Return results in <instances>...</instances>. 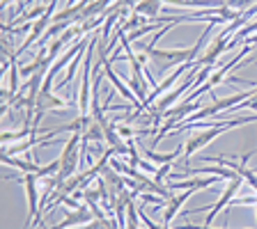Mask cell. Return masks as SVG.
<instances>
[{
  "label": "cell",
  "mask_w": 257,
  "mask_h": 229,
  "mask_svg": "<svg viewBox=\"0 0 257 229\" xmlns=\"http://www.w3.org/2000/svg\"><path fill=\"white\" fill-rule=\"evenodd\" d=\"M76 5V0H67V7H74Z\"/></svg>",
  "instance_id": "obj_14"
},
{
  "label": "cell",
  "mask_w": 257,
  "mask_h": 229,
  "mask_svg": "<svg viewBox=\"0 0 257 229\" xmlns=\"http://www.w3.org/2000/svg\"><path fill=\"white\" fill-rule=\"evenodd\" d=\"M211 28H214V23H209L207 30L200 35V39L195 42V46L191 48H177V51H161V48H143V53L147 55V58L152 60V62L159 67L161 74H166L168 67H182V64L186 62H198L200 58V51H202V46L207 44L209 35H211Z\"/></svg>",
  "instance_id": "obj_1"
},
{
  "label": "cell",
  "mask_w": 257,
  "mask_h": 229,
  "mask_svg": "<svg viewBox=\"0 0 257 229\" xmlns=\"http://www.w3.org/2000/svg\"><path fill=\"white\" fill-rule=\"evenodd\" d=\"M170 172H172V163H163V165H161L159 170H156L154 181H156V183H163V181H166V176L170 174Z\"/></svg>",
  "instance_id": "obj_11"
},
{
  "label": "cell",
  "mask_w": 257,
  "mask_h": 229,
  "mask_svg": "<svg viewBox=\"0 0 257 229\" xmlns=\"http://www.w3.org/2000/svg\"><path fill=\"white\" fill-rule=\"evenodd\" d=\"M220 181V176H214V174H209V176H204V174H195V176H191V179H184V181H172L170 186V190L172 188H191V190H200V188H209V186H214V183H218Z\"/></svg>",
  "instance_id": "obj_7"
},
{
  "label": "cell",
  "mask_w": 257,
  "mask_h": 229,
  "mask_svg": "<svg viewBox=\"0 0 257 229\" xmlns=\"http://www.w3.org/2000/svg\"><path fill=\"white\" fill-rule=\"evenodd\" d=\"M177 229H214V227H209V224H193V222H184V224H179Z\"/></svg>",
  "instance_id": "obj_13"
},
{
  "label": "cell",
  "mask_w": 257,
  "mask_h": 229,
  "mask_svg": "<svg viewBox=\"0 0 257 229\" xmlns=\"http://www.w3.org/2000/svg\"><path fill=\"white\" fill-rule=\"evenodd\" d=\"M252 170H255V172H257V167H252Z\"/></svg>",
  "instance_id": "obj_15"
},
{
  "label": "cell",
  "mask_w": 257,
  "mask_h": 229,
  "mask_svg": "<svg viewBox=\"0 0 257 229\" xmlns=\"http://www.w3.org/2000/svg\"><path fill=\"white\" fill-rule=\"evenodd\" d=\"M103 74H106V78L112 83V87H115V90H117L119 94H122L124 99H126V101H131V106H134V110H136V108H140V106H143V103H140L138 99H136V94H134V92H131V87H126V85H124V83H122V78H119V76L115 74V71H112V62H110V58H108L106 62H103Z\"/></svg>",
  "instance_id": "obj_6"
},
{
  "label": "cell",
  "mask_w": 257,
  "mask_h": 229,
  "mask_svg": "<svg viewBox=\"0 0 257 229\" xmlns=\"http://www.w3.org/2000/svg\"><path fill=\"white\" fill-rule=\"evenodd\" d=\"M243 183H246V181H243L241 176H236V179H232V181L227 183V188H225V192L218 197V202L211 204V208H209V215H207V220H204V224H211V222H214V218L220 213V211H223V208L230 206V202L236 197L239 188H243Z\"/></svg>",
  "instance_id": "obj_4"
},
{
  "label": "cell",
  "mask_w": 257,
  "mask_h": 229,
  "mask_svg": "<svg viewBox=\"0 0 257 229\" xmlns=\"http://www.w3.org/2000/svg\"><path fill=\"white\" fill-rule=\"evenodd\" d=\"M159 12H161V0H140L138 5L134 7V14L140 16H147V19H159Z\"/></svg>",
  "instance_id": "obj_9"
},
{
  "label": "cell",
  "mask_w": 257,
  "mask_h": 229,
  "mask_svg": "<svg viewBox=\"0 0 257 229\" xmlns=\"http://www.w3.org/2000/svg\"><path fill=\"white\" fill-rule=\"evenodd\" d=\"M225 3H227V7H232L236 12H246L248 7L255 5V0H225Z\"/></svg>",
  "instance_id": "obj_10"
},
{
  "label": "cell",
  "mask_w": 257,
  "mask_h": 229,
  "mask_svg": "<svg viewBox=\"0 0 257 229\" xmlns=\"http://www.w3.org/2000/svg\"><path fill=\"white\" fill-rule=\"evenodd\" d=\"M138 167H140V170H145V172H150V174H156V170H159V167H154L152 163H145V160H140Z\"/></svg>",
  "instance_id": "obj_12"
},
{
  "label": "cell",
  "mask_w": 257,
  "mask_h": 229,
  "mask_svg": "<svg viewBox=\"0 0 257 229\" xmlns=\"http://www.w3.org/2000/svg\"><path fill=\"white\" fill-rule=\"evenodd\" d=\"M94 218V213H92V208L87 206V204H80L78 208H74L71 213L64 215V220L60 224H55V227H48V229H69V227H76V224H85V222H92Z\"/></svg>",
  "instance_id": "obj_5"
},
{
  "label": "cell",
  "mask_w": 257,
  "mask_h": 229,
  "mask_svg": "<svg viewBox=\"0 0 257 229\" xmlns=\"http://www.w3.org/2000/svg\"><path fill=\"white\" fill-rule=\"evenodd\" d=\"M37 179L39 176L37 174H23V176H16L14 181H19V183H23L26 186V195H28V224H26V229H30L32 227V222H35V218H37V208H39V204H37Z\"/></svg>",
  "instance_id": "obj_3"
},
{
  "label": "cell",
  "mask_w": 257,
  "mask_h": 229,
  "mask_svg": "<svg viewBox=\"0 0 257 229\" xmlns=\"http://www.w3.org/2000/svg\"><path fill=\"white\" fill-rule=\"evenodd\" d=\"M193 192H195V190H191V188H188L186 192H182V195H172V197L168 199V208L163 211V227H168V224L175 220V215L179 213V208L188 202V197H191Z\"/></svg>",
  "instance_id": "obj_8"
},
{
  "label": "cell",
  "mask_w": 257,
  "mask_h": 229,
  "mask_svg": "<svg viewBox=\"0 0 257 229\" xmlns=\"http://www.w3.org/2000/svg\"><path fill=\"white\" fill-rule=\"evenodd\" d=\"M80 142H83V133H74L64 142V151L60 156V172L55 174L60 183L71 179L74 172L80 167Z\"/></svg>",
  "instance_id": "obj_2"
}]
</instances>
